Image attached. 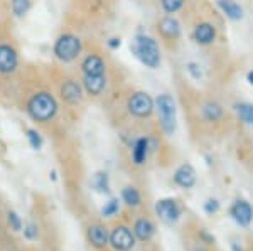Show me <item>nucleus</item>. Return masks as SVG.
Wrapping results in <instances>:
<instances>
[{
    "label": "nucleus",
    "mask_w": 253,
    "mask_h": 251,
    "mask_svg": "<svg viewBox=\"0 0 253 251\" xmlns=\"http://www.w3.org/2000/svg\"><path fill=\"white\" fill-rule=\"evenodd\" d=\"M236 111H238L240 118L247 123H253V107L248 103H240L236 105Z\"/></svg>",
    "instance_id": "nucleus-22"
},
{
    "label": "nucleus",
    "mask_w": 253,
    "mask_h": 251,
    "mask_svg": "<svg viewBox=\"0 0 253 251\" xmlns=\"http://www.w3.org/2000/svg\"><path fill=\"white\" fill-rule=\"evenodd\" d=\"M214 29L210 24H199L194 31V39L199 44H211L214 40Z\"/></svg>",
    "instance_id": "nucleus-15"
},
{
    "label": "nucleus",
    "mask_w": 253,
    "mask_h": 251,
    "mask_svg": "<svg viewBox=\"0 0 253 251\" xmlns=\"http://www.w3.org/2000/svg\"><path fill=\"white\" fill-rule=\"evenodd\" d=\"M110 46H112V47L120 46V40H118V39H112V42H110Z\"/></svg>",
    "instance_id": "nucleus-32"
},
{
    "label": "nucleus",
    "mask_w": 253,
    "mask_h": 251,
    "mask_svg": "<svg viewBox=\"0 0 253 251\" xmlns=\"http://www.w3.org/2000/svg\"><path fill=\"white\" fill-rule=\"evenodd\" d=\"M174 180H175V184L181 185V187H184V189L193 187L194 182H196L194 169L191 167L189 164L181 165V167H179L177 171H175V174H174Z\"/></svg>",
    "instance_id": "nucleus-10"
},
{
    "label": "nucleus",
    "mask_w": 253,
    "mask_h": 251,
    "mask_svg": "<svg viewBox=\"0 0 253 251\" xmlns=\"http://www.w3.org/2000/svg\"><path fill=\"white\" fill-rule=\"evenodd\" d=\"M83 72L88 76H100L103 74L105 71V63L101 61L98 56H88L86 59L83 61Z\"/></svg>",
    "instance_id": "nucleus-12"
},
{
    "label": "nucleus",
    "mask_w": 253,
    "mask_h": 251,
    "mask_svg": "<svg viewBox=\"0 0 253 251\" xmlns=\"http://www.w3.org/2000/svg\"><path fill=\"white\" fill-rule=\"evenodd\" d=\"M27 110H29V115L34 120L47 121L56 115L58 105H56V100L49 93H38V95H34L31 98Z\"/></svg>",
    "instance_id": "nucleus-1"
},
{
    "label": "nucleus",
    "mask_w": 253,
    "mask_h": 251,
    "mask_svg": "<svg viewBox=\"0 0 253 251\" xmlns=\"http://www.w3.org/2000/svg\"><path fill=\"white\" fill-rule=\"evenodd\" d=\"M93 185H95L96 191L107 192L108 191V176L103 172H98L96 176L93 177Z\"/></svg>",
    "instance_id": "nucleus-24"
},
{
    "label": "nucleus",
    "mask_w": 253,
    "mask_h": 251,
    "mask_svg": "<svg viewBox=\"0 0 253 251\" xmlns=\"http://www.w3.org/2000/svg\"><path fill=\"white\" fill-rule=\"evenodd\" d=\"M122 197H124V201L128 206H138V204H140V194H138L137 189H133V187L124 189V192H122Z\"/></svg>",
    "instance_id": "nucleus-21"
},
{
    "label": "nucleus",
    "mask_w": 253,
    "mask_h": 251,
    "mask_svg": "<svg viewBox=\"0 0 253 251\" xmlns=\"http://www.w3.org/2000/svg\"><path fill=\"white\" fill-rule=\"evenodd\" d=\"M61 96L68 101V103H78L81 100V88L75 81H66L61 88Z\"/></svg>",
    "instance_id": "nucleus-13"
},
{
    "label": "nucleus",
    "mask_w": 253,
    "mask_h": 251,
    "mask_svg": "<svg viewBox=\"0 0 253 251\" xmlns=\"http://www.w3.org/2000/svg\"><path fill=\"white\" fill-rule=\"evenodd\" d=\"M133 233L140 241H147L154 234V224L149 219H138L133 226Z\"/></svg>",
    "instance_id": "nucleus-16"
},
{
    "label": "nucleus",
    "mask_w": 253,
    "mask_h": 251,
    "mask_svg": "<svg viewBox=\"0 0 253 251\" xmlns=\"http://www.w3.org/2000/svg\"><path fill=\"white\" fill-rule=\"evenodd\" d=\"M31 7V2L29 0H12V10L17 17H22V15L27 14Z\"/></svg>",
    "instance_id": "nucleus-23"
},
{
    "label": "nucleus",
    "mask_w": 253,
    "mask_h": 251,
    "mask_svg": "<svg viewBox=\"0 0 253 251\" xmlns=\"http://www.w3.org/2000/svg\"><path fill=\"white\" fill-rule=\"evenodd\" d=\"M231 216L240 226H248L253 219V209L247 201H236L231 208Z\"/></svg>",
    "instance_id": "nucleus-8"
},
{
    "label": "nucleus",
    "mask_w": 253,
    "mask_h": 251,
    "mask_svg": "<svg viewBox=\"0 0 253 251\" xmlns=\"http://www.w3.org/2000/svg\"><path fill=\"white\" fill-rule=\"evenodd\" d=\"M81 51V42L78 37L71 34H64L56 40L54 46V54L58 56V59L64 61V63H69V61L78 58Z\"/></svg>",
    "instance_id": "nucleus-4"
},
{
    "label": "nucleus",
    "mask_w": 253,
    "mask_h": 251,
    "mask_svg": "<svg viewBox=\"0 0 253 251\" xmlns=\"http://www.w3.org/2000/svg\"><path fill=\"white\" fill-rule=\"evenodd\" d=\"M156 211L157 214L161 216L162 221L169 222V224H172L179 219V216H181V211H179V206L175 204V201L172 199H162L159 201L156 204Z\"/></svg>",
    "instance_id": "nucleus-7"
},
{
    "label": "nucleus",
    "mask_w": 253,
    "mask_h": 251,
    "mask_svg": "<svg viewBox=\"0 0 253 251\" xmlns=\"http://www.w3.org/2000/svg\"><path fill=\"white\" fill-rule=\"evenodd\" d=\"M196 68H198L196 64H189V71L194 74V78H199V76H201V71H196Z\"/></svg>",
    "instance_id": "nucleus-31"
},
{
    "label": "nucleus",
    "mask_w": 253,
    "mask_h": 251,
    "mask_svg": "<svg viewBox=\"0 0 253 251\" xmlns=\"http://www.w3.org/2000/svg\"><path fill=\"white\" fill-rule=\"evenodd\" d=\"M248 81H250V83L253 84V71L248 72Z\"/></svg>",
    "instance_id": "nucleus-33"
},
{
    "label": "nucleus",
    "mask_w": 253,
    "mask_h": 251,
    "mask_svg": "<svg viewBox=\"0 0 253 251\" xmlns=\"http://www.w3.org/2000/svg\"><path fill=\"white\" fill-rule=\"evenodd\" d=\"M9 222H10V226H12V229L14 231H20V219H19V216L15 213H9Z\"/></svg>",
    "instance_id": "nucleus-28"
},
{
    "label": "nucleus",
    "mask_w": 253,
    "mask_h": 251,
    "mask_svg": "<svg viewBox=\"0 0 253 251\" xmlns=\"http://www.w3.org/2000/svg\"><path fill=\"white\" fill-rule=\"evenodd\" d=\"M133 52L149 68H157L159 63H161V52H159L157 42L152 37L138 36L135 39V44H133Z\"/></svg>",
    "instance_id": "nucleus-2"
},
{
    "label": "nucleus",
    "mask_w": 253,
    "mask_h": 251,
    "mask_svg": "<svg viewBox=\"0 0 253 251\" xmlns=\"http://www.w3.org/2000/svg\"><path fill=\"white\" fill-rule=\"evenodd\" d=\"M147 150H149V142L145 139L137 140L135 147H133V160H135V164H144Z\"/></svg>",
    "instance_id": "nucleus-19"
},
{
    "label": "nucleus",
    "mask_w": 253,
    "mask_h": 251,
    "mask_svg": "<svg viewBox=\"0 0 253 251\" xmlns=\"http://www.w3.org/2000/svg\"><path fill=\"white\" fill-rule=\"evenodd\" d=\"M182 2L184 0H162V7H164L166 12L174 14V12H177L182 7Z\"/></svg>",
    "instance_id": "nucleus-25"
},
{
    "label": "nucleus",
    "mask_w": 253,
    "mask_h": 251,
    "mask_svg": "<svg viewBox=\"0 0 253 251\" xmlns=\"http://www.w3.org/2000/svg\"><path fill=\"white\" fill-rule=\"evenodd\" d=\"M159 115H161L162 128L167 135H172L175 130V103L169 95H161L156 101Z\"/></svg>",
    "instance_id": "nucleus-3"
},
{
    "label": "nucleus",
    "mask_w": 253,
    "mask_h": 251,
    "mask_svg": "<svg viewBox=\"0 0 253 251\" xmlns=\"http://www.w3.org/2000/svg\"><path fill=\"white\" fill-rule=\"evenodd\" d=\"M110 243H112L113 248L118 251H128L135 245V238H133V234L128 228L118 226V228L113 229L112 236H110Z\"/></svg>",
    "instance_id": "nucleus-6"
},
{
    "label": "nucleus",
    "mask_w": 253,
    "mask_h": 251,
    "mask_svg": "<svg viewBox=\"0 0 253 251\" xmlns=\"http://www.w3.org/2000/svg\"><path fill=\"white\" fill-rule=\"evenodd\" d=\"M205 209L208 213H216L219 209V204H218V201H214V199H211V201H208L206 202V206H205Z\"/></svg>",
    "instance_id": "nucleus-29"
},
{
    "label": "nucleus",
    "mask_w": 253,
    "mask_h": 251,
    "mask_svg": "<svg viewBox=\"0 0 253 251\" xmlns=\"http://www.w3.org/2000/svg\"><path fill=\"white\" fill-rule=\"evenodd\" d=\"M29 140H31V145L38 150V148H41V143H42V140H41L39 133H36L34 130H29Z\"/></svg>",
    "instance_id": "nucleus-27"
},
{
    "label": "nucleus",
    "mask_w": 253,
    "mask_h": 251,
    "mask_svg": "<svg viewBox=\"0 0 253 251\" xmlns=\"http://www.w3.org/2000/svg\"><path fill=\"white\" fill-rule=\"evenodd\" d=\"M118 211V201L117 199H112V201H108L107 204L103 206V209H101V214L103 216H113Z\"/></svg>",
    "instance_id": "nucleus-26"
},
{
    "label": "nucleus",
    "mask_w": 253,
    "mask_h": 251,
    "mask_svg": "<svg viewBox=\"0 0 253 251\" xmlns=\"http://www.w3.org/2000/svg\"><path fill=\"white\" fill-rule=\"evenodd\" d=\"M203 115H205V118H206V120L216 121V120L221 118L223 110H221V107H219V105H216V103H208V105H205V108H203Z\"/></svg>",
    "instance_id": "nucleus-20"
},
{
    "label": "nucleus",
    "mask_w": 253,
    "mask_h": 251,
    "mask_svg": "<svg viewBox=\"0 0 253 251\" xmlns=\"http://www.w3.org/2000/svg\"><path fill=\"white\" fill-rule=\"evenodd\" d=\"M105 84H107V81H105L103 74H100V76L84 74V88H86V91L89 95H100V93L105 90Z\"/></svg>",
    "instance_id": "nucleus-14"
},
{
    "label": "nucleus",
    "mask_w": 253,
    "mask_h": 251,
    "mask_svg": "<svg viewBox=\"0 0 253 251\" xmlns=\"http://www.w3.org/2000/svg\"><path fill=\"white\" fill-rule=\"evenodd\" d=\"M88 236H89V241L93 243V246H96V248H103V246H107V243L110 240L108 236V231L105 226H91V228L88 229Z\"/></svg>",
    "instance_id": "nucleus-11"
},
{
    "label": "nucleus",
    "mask_w": 253,
    "mask_h": 251,
    "mask_svg": "<svg viewBox=\"0 0 253 251\" xmlns=\"http://www.w3.org/2000/svg\"><path fill=\"white\" fill-rule=\"evenodd\" d=\"M219 7H221L223 12H224V14H226L230 19L238 20V19H242V17H243L242 7H240L236 2H233V0H219Z\"/></svg>",
    "instance_id": "nucleus-17"
},
{
    "label": "nucleus",
    "mask_w": 253,
    "mask_h": 251,
    "mask_svg": "<svg viewBox=\"0 0 253 251\" xmlns=\"http://www.w3.org/2000/svg\"><path fill=\"white\" fill-rule=\"evenodd\" d=\"M128 110L137 116H149L154 110V101L145 93H135L128 100Z\"/></svg>",
    "instance_id": "nucleus-5"
},
{
    "label": "nucleus",
    "mask_w": 253,
    "mask_h": 251,
    "mask_svg": "<svg viewBox=\"0 0 253 251\" xmlns=\"http://www.w3.org/2000/svg\"><path fill=\"white\" fill-rule=\"evenodd\" d=\"M179 31H181V29H179V22L175 19H172V17H166L161 22V32L166 36V37H170V39L177 37Z\"/></svg>",
    "instance_id": "nucleus-18"
},
{
    "label": "nucleus",
    "mask_w": 253,
    "mask_h": 251,
    "mask_svg": "<svg viewBox=\"0 0 253 251\" xmlns=\"http://www.w3.org/2000/svg\"><path fill=\"white\" fill-rule=\"evenodd\" d=\"M17 68V54L10 46H0V72H12Z\"/></svg>",
    "instance_id": "nucleus-9"
},
{
    "label": "nucleus",
    "mask_w": 253,
    "mask_h": 251,
    "mask_svg": "<svg viewBox=\"0 0 253 251\" xmlns=\"http://www.w3.org/2000/svg\"><path fill=\"white\" fill-rule=\"evenodd\" d=\"M26 234H27V238H31V240H34L36 234H38V231H36L34 226L29 224V226H27V229H26Z\"/></svg>",
    "instance_id": "nucleus-30"
}]
</instances>
